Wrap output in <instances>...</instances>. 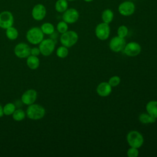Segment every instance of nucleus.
Wrapping results in <instances>:
<instances>
[{
  "mask_svg": "<svg viewBox=\"0 0 157 157\" xmlns=\"http://www.w3.org/2000/svg\"><path fill=\"white\" fill-rule=\"evenodd\" d=\"M139 121L143 124L153 123L156 121V118H154L148 113H142L139 117Z\"/></svg>",
  "mask_w": 157,
  "mask_h": 157,
  "instance_id": "obj_20",
  "label": "nucleus"
},
{
  "mask_svg": "<svg viewBox=\"0 0 157 157\" xmlns=\"http://www.w3.org/2000/svg\"><path fill=\"white\" fill-rule=\"evenodd\" d=\"M55 48V42L52 39H43L39 46L40 54L45 56H50L53 52Z\"/></svg>",
  "mask_w": 157,
  "mask_h": 157,
  "instance_id": "obj_5",
  "label": "nucleus"
},
{
  "mask_svg": "<svg viewBox=\"0 0 157 157\" xmlns=\"http://www.w3.org/2000/svg\"><path fill=\"white\" fill-rule=\"evenodd\" d=\"M67 1H75V0H67Z\"/></svg>",
  "mask_w": 157,
  "mask_h": 157,
  "instance_id": "obj_33",
  "label": "nucleus"
},
{
  "mask_svg": "<svg viewBox=\"0 0 157 157\" xmlns=\"http://www.w3.org/2000/svg\"><path fill=\"white\" fill-rule=\"evenodd\" d=\"M128 34V28L125 25H121L117 29V34L121 37L124 38Z\"/></svg>",
  "mask_w": 157,
  "mask_h": 157,
  "instance_id": "obj_27",
  "label": "nucleus"
},
{
  "mask_svg": "<svg viewBox=\"0 0 157 157\" xmlns=\"http://www.w3.org/2000/svg\"><path fill=\"white\" fill-rule=\"evenodd\" d=\"M12 118L15 121H20L23 120L26 117V112L21 109H15L14 112L13 113Z\"/></svg>",
  "mask_w": 157,
  "mask_h": 157,
  "instance_id": "obj_23",
  "label": "nucleus"
},
{
  "mask_svg": "<svg viewBox=\"0 0 157 157\" xmlns=\"http://www.w3.org/2000/svg\"><path fill=\"white\" fill-rule=\"evenodd\" d=\"M85 2H91L93 1V0H83Z\"/></svg>",
  "mask_w": 157,
  "mask_h": 157,
  "instance_id": "obj_32",
  "label": "nucleus"
},
{
  "mask_svg": "<svg viewBox=\"0 0 157 157\" xmlns=\"http://www.w3.org/2000/svg\"><path fill=\"white\" fill-rule=\"evenodd\" d=\"M78 39V34L74 31H67L64 33L61 34L60 36L61 44L69 48L74 45Z\"/></svg>",
  "mask_w": 157,
  "mask_h": 157,
  "instance_id": "obj_4",
  "label": "nucleus"
},
{
  "mask_svg": "<svg viewBox=\"0 0 157 157\" xmlns=\"http://www.w3.org/2000/svg\"><path fill=\"white\" fill-rule=\"evenodd\" d=\"M45 114V109L43 106L37 104H33L28 105L26 115L28 118L33 120L42 119Z\"/></svg>",
  "mask_w": 157,
  "mask_h": 157,
  "instance_id": "obj_1",
  "label": "nucleus"
},
{
  "mask_svg": "<svg viewBox=\"0 0 157 157\" xmlns=\"http://www.w3.org/2000/svg\"><path fill=\"white\" fill-rule=\"evenodd\" d=\"M126 45L124 38L118 36L112 38L109 42V48L114 52H120L123 50Z\"/></svg>",
  "mask_w": 157,
  "mask_h": 157,
  "instance_id": "obj_11",
  "label": "nucleus"
},
{
  "mask_svg": "<svg viewBox=\"0 0 157 157\" xmlns=\"http://www.w3.org/2000/svg\"><path fill=\"white\" fill-rule=\"evenodd\" d=\"M114 17V13L110 9H106L103 10L101 14V18L102 20V21L109 24L110 23Z\"/></svg>",
  "mask_w": 157,
  "mask_h": 157,
  "instance_id": "obj_18",
  "label": "nucleus"
},
{
  "mask_svg": "<svg viewBox=\"0 0 157 157\" xmlns=\"http://www.w3.org/2000/svg\"><path fill=\"white\" fill-rule=\"evenodd\" d=\"M14 23V17L11 12L4 10L0 13V28L4 29L12 26Z\"/></svg>",
  "mask_w": 157,
  "mask_h": 157,
  "instance_id": "obj_7",
  "label": "nucleus"
},
{
  "mask_svg": "<svg viewBox=\"0 0 157 157\" xmlns=\"http://www.w3.org/2000/svg\"><path fill=\"white\" fill-rule=\"evenodd\" d=\"M56 29L58 33L63 34L68 31V25L64 21H60L56 25Z\"/></svg>",
  "mask_w": 157,
  "mask_h": 157,
  "instance_id": "obj_26",
  "label": "nucleus"
},
{
  "mask_svg": "<svg viewBox=\"0 0 157 157\" xmlns=\"http://www.w3.org/2000/svg\"><path fill=\"white\" fill-rule=\"evenodd\" d=\"M146 110L148 113L157 118V101H150L146 105Z\"/></svg>",
  "mask_w": 157,
  "mask_h": 157,
  "instance_id": "obj_17",
  "label": "nucleus"
},
{
  "mask_svg": "<svg viewBox=\"0 0 157 157\" xmlns=\"http://www.w3.org/2000/svg\"><path fill=\"white\" fill-rule=\"evenodd\" d=\"M55 9L59 13H63L68 9V2L67 0H57L55 4Z\"/></svg>",
  "mask_w": 157,
  "mask_h": 157,
  "instance_id": "obj_19",
  "label": "nucleus"
},
{
  "mask_svg": "<svg viewBox=\"0 0 157 157\" xmlns=\"http://www.w3.org/2000/svg\"><path fill=\"white\" fill-rule=\"evenodd\" d=\"M26 58V64L29 69L35 70L39 67L40 65V61L37 56L30 55Z\"/></svg>",
  "mask_w": 157,
  "mask_h": 157,
  "instance_id": "obj_16",
  "label": "nucleus"
},
{
  "mask_svg": "<svg viewBox=\"0 0 157 157\" xmlns=\"http://www.w3.org/2000/svg\"><path fill=\"white\" fill-rule=\"evenodd\" d=\"M40 28L44 34L52 35L55 32V27L53 25L49 22L44 23Z\"/></svg>",
  "mask_w": 157,
  "mask_h": 157,
  "instance_id": "obj_21",
  "label": "nucleus"
},
{
  "mask_svg": "<svg viewBox=\"0 0 157 157\" xmlns=\"http://www.w3.org/2000/svg\"><path fill=\"white\" fill-rule=\"evenodd\" d=\"M16 109L15 105L12 102H8L3 107L4 115L9 116L12 115Z\"/></svg>",
  "mask_w": 157,
  "mask_h": 157,
  "instance_id": "obj_24",
  "label": "nucleus"
},
{
  "mask_svg": "<svg viewBox=\"0 0 157 157\" xmlns=\"http://www.w3.org/2000/svg\"><path fill=\"white\" fill-rule=\"evenodd\" d=\"M136 6L133 2L130 1H125L120 4L118 7V10L120 15L128 17L132 15L135 12Z\"/></svg>",
  "mask_w": 157,
  "mask_h": 157,
  "instance_id": "obj_6",
  "label": "nucleus"
},
{
  "mask_svg": "<svg viewBox=\"0 0 157 157\" xmlns=\"http://www.w3.org/2000/svg\"><path fill=\"white\" fill-rule=\"evenodd\" d=\"M4 115V112H3V107L0 104V118L2 117Z\"/></svg>",
  "mask_w": 157,
  "mask_h": 157,
  "instance_id": "obj_31",
  "label": "nucleus"
},
{
  "mask_svg": "<svg viewBox=\"0 0 157 157\" xmlns=\"http://www.w3.org/2000/svg\"><path fill=\"white\" fill-rule=\"evenodd\" d=\"M69 53V50L67 49V47L62 45L59 47L56 50V56L60 58H66Z\"/></svg>",
  "mask_w": 157,
  "mask_h": 157,
  "instance_id": "obj_25",
  "label": "nucleus"
},
{
  "mask_svg": "<svg viewBox=\"0 0 157 157\" xmlns=\"http://www.w3.org/2000/svg\"><path fill=\"white\" fill-rule=\"evenodd\" d=\"M110 33V28L109 24L105 23L104 22L99 23L95 28V34L96 37L101 40H105L107 39L109 37Z\"/></svg>",
  "mask_w": 157,
  "mask_h": 157,
  "instance_id": "obj_8",
  "label": "nucleus"
},
{
  "mask_svg": "<svg viewBox=\"0 0 157 157\" xmlns=\"http://www.w3.org/2000/svg\"><path fill=\"white\" fill-rule=\"evenodd\" d=\"M127 155L128 157H137L139 155L138 148L131 147L127 151Z\"/></svg>",
  "mask_w": 157,
  "mask_h": 157,
  "instance_id": "obj_29",
  "label": "nucleus"
},
{
  "mask_svg": "<svg viewBox=\"0 0 157 157\" xmlns=\"http://www.w3.org/2000/svg\"><path fill=\"white\" fill-rule=\"evenodd\" d=\"M37 97V91L34 89H29L23 93L21 97V101L24 104L29 105L35 102Z\"/></svg>",
  "mask_w": 157,
  "mask_h": 157,
  "instance_id": "obj_14",
  "label": "nucleus"
},
{
  "mask_svg": "<svg viewBox=\"0 0 157 157\" xmlns=\"http://www.w3.org/2000/svg\"><path fill=\"white\" fill-rule=\"evenodd\" d=\"M14 53L19 58H26L31 55V47L26 43H18L14 48Z\"/></svg>",
  "mask_w": 157,
  "mask_h": 157,
  "instance_id": "obj_9",
  "label": "nucleus"
},
{
  "mask_svg": "<svg viewBox=\"0 0 157 157\" xmlns=\"http://www.w3.org/2000/svg\"><path fill=\"white\" fill-rule=\"evenodd\" d=\"M96 91L98 95L100 96L105 97L111 93L112 86L108 82H102L98 85L96 88Z\"/></svg>",
  "mask_w": 157,
  "mask_h": 157,
  "instance_id": "obj_15",
  "label": "nucleus"
},
{
  "mask_svg": "<svg viewBox=\"0 0 157 157\" xmlns=\"http://www.w3.org/2000/svg\"><path fill=\"white\" fill-rule=\"evenodd\" d=\"M6 36L9 39L14 40L17 39L18 36V31L17 28L13 26H10L6 29Z\"/></svg>",
  "mask_w": 157,
  "mask_h": 157,
  "instance_id": "obj_22",
  "label": "nucleus"
},
{
  "mask_svg": "<svg viewBox=\"0 0 157 157\" xmlns=\"http://www.w3.org/2000/svg\"><path fill=\"white\" fill-rule=\"evenodd\" d=\"M40 54V50L38 47H33L31 48V55L33 56H39Z\"/></svg>",
  "mask_w": 157,
  "mask_h": 157,
  "instance_id": "obj_30",
  "label": "nucleus"
},
{
  "mask_svg": "<svg viewBox=\"0 0 157 157\" xmlns=\"http://www.w3.org/2000/svg\"><path fill=\"white\" fill-rule=\"evenodd\" d=\"M63 20L67 24L75 23L79 18V12L75 8L67 9L63 12Z\"/></svg>",
  "mask_w": 157,
  "mask_h": 157,
  "instance_id": "obj_13",
  "label": "nucleus"
},
{
  "mask_svg": "<svg viewBox=\"0 0 157 157\" xmlns=\"http://www.w3.org/2000/svg\"><path fill=\"white\" fill-rule=\"evenodd\" d=\"M120 82H121L120 77L117 75H114V76L111 77L109 78L108 83L110 85V86L112 87H113V86H118L120 83Z\"/></svg>",
  "mask_w": 157,
  "mask_h": 157,
  "instance_id": "obj_28",
  "label": "nucleus"
},
{
  "mask_svg": "<svg viewBox=\"0 0 157 157\" xmlns=\"http://www.w3.org/2000/svg\"><path fill=\"white\" fill-rule=\"evenodd\" d=\"M44 37V34L40 28L35 26L30 28L26 34V38L28 42L33 45L39 44Z\"/></svg>",
  "mask_w": 157,
  "mask_h": 157,
  "instance_id": "obj_2",
  "label": "nucleus"
},
{
  "mask_svg": "<svg viewBox=\"0 0 157 157\" xmlns=\"http://www.w3.org/2000/svg\"><path fill=\"white\" fill-rule=\"evenodd\" d=\"M126 140L131 147L139 148L143 145L144 139L140 132L137 131H131L126 136Z\"/></svg>",
  "mask_w": 157,
  "mask_h": 157,
  "instance_id": "obj_3",
  "label": "nucleus"
},
{
  "mask_svg": "<svg viewBox=\"0 0 157 157\" xmlns=\"http://www.w3.org/2000/svg\"><path fill=\"white\" fill-rule=\"evenodd\" d=\"M47 10L42 4H37L32 9L31 15L33 19L36 21L42 20L46 16Z\"/></svg>",
  "mask_w": 157,
  "mask_h": 157,
  "instance_id": "obj_12",
  "label": "nucleus"
},
{
  "mask_svg": "<svg viewBox=\"0 0 157 157\" xmlns=\"http://www.w3.org/2000/svg\"><path fill=\"white\" fill-rule=\"evenodd\" d=\"M123 50L124 53L128 56H136L141 52V46L136 42H131L126 44Z\"/></svg>",
  "mask_w": 157,
  "mask_h": 157,
  "instance_id": "obj_10",
  "label": "nucleus"
}]
</instances>
